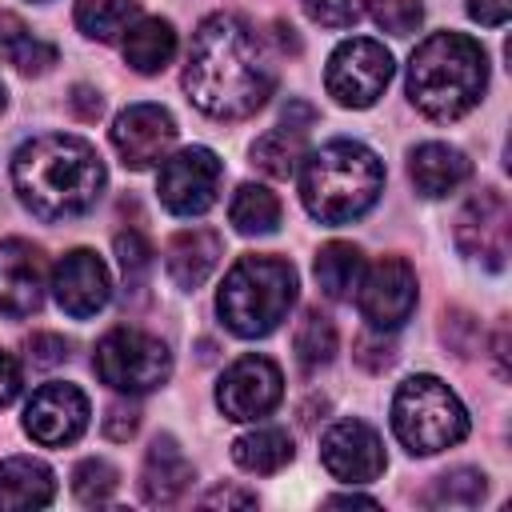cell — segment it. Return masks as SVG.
<instances>
[{"mask_svg":"<svg viewBox=\"0 0 512 512\" xmlns=\"http://www.w3.org/2000/svg\"><path fill=\"white\" fill-rule=\"evenodd\" d=\"M360 316L372 332H396L416 308V272L404 256H380L356 284Z\"/></svg>","mask_w":512,"mask_h":512,"instance_id":"30bf717a","label":"cell"},{"mask_svg":"<svg viewBox=\"0 0 512 512\" xmlns=\"http://www.w3.org/2000/svg\"><path fill=\"white\" fill-rule=\"evenodd\" d=\"M320 460H324L328 476H336L344 484H368L388 464L380 432L364 420H336L320 436Z\"/></svg>","mask_w":512,"mask_h":512,"instance_id":"5bb4252c","label":"cell"},{"mask_svg":"<svg viewBox=\"0 0 512 512\" xmlns=\"http://www.w3.org/2000/svg\"><path fill=\"white\" fill-rule=\"evenodd\" d=\"M48 264L44 252L20 236L0 240V312L8 316H32L44 304Z\"/></svg>","mask_w":512,"mask_h":512,"instance_id":"2e32d148","label":"cell"},{"mask_svg":"<svg viewBox=\"0 0 512 512\" xmlns=\"http://www.w3.org/2000/svg\"><path fill=\"white\" fill-rule=\"evenodd\" d=\"M372 20L388 36H412L424 20V4L420 0H372Z\"/></svg>","mask_w":512,"mask_h":512,"instance_id":"4dcf8cb0","label":"cell"},{"mask_svg":"<svg viewBox=\"0 0 512 512\" xmlns=\"http://www.w3.org/2000/svg\"><path fill=\"white\" fill-rule=\"evenodd\" d=\"M356 360H360L368 372H384V368L396 360V348H392V340H384V332H380V336H360V340H356Z\"/></svg>","mask_w":512,"mask_h":512,"instance_id":"e575fe53","label":"cell"},{"mask_svg":"<svg viewBox=\"0 0 512 512\" xmlns=\"http://www.w3.org/2000/svg\"><path fill=\"white\" fill-rule=\"evenodd\" d=\"M296 160H304V128L300 124L284 120L252 144V164L272 180H288L296 172Z\"/></svg>","mask_w":512,"mask_h":512,"instance_id":"d4e9b609","label":"cell"},{"mask_svg":"<svg viewBox=\"0 0 512 512\" xmlns=\"http://www.w3.org/2000/svg\"><path fill=\"white\" fill-rule=\"evenodd\" d=\"M192 484V464L180 452V444L172 436H156L148 456H144V472H140V496L156 508L176 504Z\"/></svg>","mask_w":512,"mask_h":512,"instance_id":"ffe728a7","label":"cell"},{"mask_svg":"<svg viewBox=\"0 0 512 512\" xmlns=\"http://www.w3.org/2000/svg\"><path fill=\"white\" fill-rule=\"evenodd\" d=\"M140 16L136 0H76V28L88 40H116L120 32H128V24Z\"/></svg>","mask_w":512,"mask_h":512,"instance_id":"4316f807","label":"cell"},{"mask_svg":"<svg viewBox=\"0 0 512 512\" xmlns=\"http://www.w3.org/2000/svg\"><path fill=\"white\" fill-rule=\"evenodd\" d=\"M228 220L240 236H272L280 228V200L264 184H240L228 204Z\"/></svg>","mask_w":512,"mask_h":512,"instance_id":"484cf974","label":"cell"},{"mask_svg":"<svg viewBox=\"0 0 512 512\" xmlns=\"http://www.w3.org/2000/svg\"><path fill=\"white\" fill-rule=\"evenodd\" d=\"M296 268L280 256H240L220 292H216V312L228 332L256 340L268 336L284 324L288 308L296 304Z\"/></svg>","mask_w":512,"mask_h":512,"instance_id":"5b68a950","label":"cell"},{"mask_svg":"<svg viewBox=\"0 0 512 512\" xmlns=\"http://www.w3.org/2000/svg\"><path fill=\"white\" fill-rule=\"evenodd\" d=\"M136 428H140L136 404H112V408H108V416H104V436H108V440H128Z\"/></svg>","mask_w":512,"mask_h":512,"instance_id":"d590c367","label":"cell"},{"mask_svg":"<svg viewBox=\"0 0 512 512\" xmlns=\"http://www.w3.org/2000/svg\"><path fill=\"white\" fill-rule=\"evenodd\" d=\"M392 52L380 40L368 36H352L344 40L324 68V88L340 108H372L388 80H392Z\"/></svg>","mask_w":512,"mask_h":512,"instance_id":"ba28073f","label":"cell"},{"mask_svg":"<svg viewBox=\"0 0 512 512\" xmlns=\"http://www.w3.org/2000/svg\"><path fill=\"white\" fill-rule=\"evenodd\" d=\"M4 100H8V96H4V84H0V108H4Z\"/></svg>","mask_w":512,"mask_h":512,"instance_id":"ee69618b","label":"cell"},{"mask_svg":"<svg viewBox=\"0 0 512 512\" xmlns=\"http://www.w3.org/2000/svg\"><path fill=\"white\" fill-rule=\"evenodd\" d=\"M8 60H12L24 76H44V72L56 64V48H52V44H44L40 36L24 32V36L16 40V48L8 52Z\"/></svg>","mask_w":512,"mask_h":512,"instance_id":"836d02e7","label":"cell"},{"mask_svg":"<svg viewBox=\"0 0 512 512\" xmlns=\"http://www.w3.org/2000/svg\"><path fill=\"white\" fill-rule=\"evenodd\" d=\"M324 504H328V508H352V504H360V508H376V500H372V496H360V492H340V496H328Z\"/></svg>","mask_w":512,"mask_h":512,"instance_id":"7bdbcfd3","label":"cell"},{"mask_svg":"<svg viewBox=\"0 0 512 512\" xmlns=\"http://www.w3.org/2000/svg\"><path fill=\"white\" fill-rule=\"evenodd\" d=\"M176 56V28L160 16H140L124 32V60L140 76H156L172 64Z\"/></svg>","mask_w":512,"mask_h":512,"instance_id":"7402d4cb","label":"cell"},{"mask_svg":"<svg viewBox=\"0 0 512 512\" xmlns=\"http://www.w3.org/2000/svg\"><path fill=\"white\" fill-rule=\"evenodd\" d=\"M56 496V476L44 460L8 456L0 460V512H28L44 508Z\"/></svg>","mask_w":512,"mask_h":512,"instance_id":"44dd1931","label":"cell"},{"mask_svg":"<svg viewBox=\"0 0 512 512\" xmlns=\"http://www.w3.org/2000/svg\"><path fill=\"white\" fill-rule=\"evenodd\" d=\"M52 292H56V304L76 316V320H88L96 316L108 296H112V280H108V268L104 260L92 252V248H72L56 272H52Z\"/></svg>","mask_w":512,"mask_h":512,"instance_id":"e0dca14e","label":"cell"},{"mask_svg":"<svg viewBox=\"0 0 512 512\" xmlns=\"http://www.w3.org/2000/svg\"><path fill=\"white\" fill-rule=\"evenodd\" d=\"M292 348H296V360L304 368H324L336 356V324L320 308H308L292 332Z\"/></svg>","mask_w":512,"mask_h":512,"instance_id":"f1b7e54d","label":"cell"},{"mask_svg":"<svg viewBox=\"0 0 512 512\" xmlns=\"http://www.w3.org/2000/svg\"><path fill=\"white\" fill-rule=\"evenodd\" d=\"M28 348H32V360H36V364H60V360H68V340L48 336V332L32 336Z\"/></svg>","mask_w":512,"mask_h":512,"instance_id":"f35d334b","label":"cell"},{"mask_svg":"<svg viewBox=\"0 0 512 512\" xmlns=\"http://www.w3.org/2000/svg\"><path fill=\"white\" fill-rule=\"evenodd\" d=\"M204 508H252L256 504V492H244V488H212L200 496Z\"/></svg>","mask_w":512,"mask_h":512,"instance_id":"ab89813d","label":"cell"},{"mask_svg":"<svg viewBox=\"0 0 512 512\" xmlns=\"http://www.w3.org/2000/svg\"><path fill=\"white\" fill-rule=\"evenodd\" d=\"M92 368L112 392L144 396V392H156L160 384H168L172 352H168V344L160 336L120 324V328L100 336V344L92 352Z\"/></svg>","mask_w":512,"mask_h":512,"instance_id":"52a82bcc","label":"cell"},{"mask_svg":"<svg viewBox=\"0 0 512 512\" xmlns=\"http://www.w3.org/2000/svg\"><path fill=\"white\" fill-rule=\"evenodd\" d=\"M220 176H224V168L212 148H204V144L180 148L176 156L160 160V184H156L160 204L172 216H204L216 204Z\"/></svg>","mask_w":512,"mask_h":512,"instance_id":"9c48e42d","label":"cell"},{"mask_svg":"<svg viewBox=\"0 0 512 512\" xmlns=\"http://www.w3.org/2000/svg\"><path fill=\"white\" fill-rule=\"evenodd\" d=\"M488 88V56L464 32H432L408 60V100L428 120H460Z\"/></svg>","mask_w":512,"mask_h":512,"instance_id":"3957f363","label":"cell"},{"mask_svg":"<svg viewBox=\"0 0 512 512\" xmlns=\"http://www.w3.org/2000/svg\"><path fill=\"white\" fill-rule=\"evenodd\" d=\"M360 272H364V256L356 244L332 240L316 252V284L328 300H348L360 284Z\"/></svg>","mask_w":512,"mask_h":512,"instance_id":"cb8c5ba5","label":"cell"},{"mask_svg":"<svg viewBox=\"0 0 512 512\" xmlns=\"http://www.w3.org/2000/svg\"><path fill=\"white\" fill-rule=\"evenodd\" d=\"M468 16L484 28H500L512 16V0H468Z\"/></svg>","mask_w":512,"mask_h":512,"instance_id":"8d00e7d4","label":"cell"},{"mask_svg":"<svg viewBox=\"0 0 512 512\" xmlns=\"http://www.w3.org/2000/svg\"><path fill=\"white\" fill-rule=\"evenodd\" d=\"M300 8L308 12V20H316L320 28H352L368 0H300Z\"/></svg>","mask_w":512,"mask_h":512,"instance_id":"d6a6232c","label":"cell"},{"mask_svg":"<svg viewBox=\"0 0 512 512\" xmlns=\"http://www.w3.org/2000/svg\"><path fill=\"white\" fill-rule=\"evenodd\" d=\"M484 492H488V476L480 468H452L432 480V488L424 492V504L428 508H472L484 500Z\"/></svg>","mask_w":512,"mask_h":512,"instance_id":"83f0119b","label":"cell"},{"mask_svg":"<svg viewBox=\"0 0 512 512\" xmlns=\"http://www.w3.org/2000/svg\"><path fill=\"white\" fill-rule=\"evenodd\" d=\"M392 432L412 456H432L468 436V412L440 376H408L392 396Z\"/></svg>","mask_w":512,"mask_h":512,"instance_id":"8992f818","label":"cell"},{"mask_svg":"<svg viewBox=\"0 0 512 512\" xmlns=\"http://www.w3.org/2000/svg\"><path fill=\"white\" fill-rule=\"evenodd\" d=\"M272 88L276 64L264 36L240 12L204 16L184 64L188 100L212 120H244L268 104Z\"/></svg>","mask_w":512,"mask_h":512,"instance_id":"6da1fadb","label":"cell"},{"mask_svg":"<svg viewBox=\"0 0 512 512\" xmlns=\"http://www.w3.org/2000/svg\"><path fill=\"white\" fill-rule=\"evenodd\" d=\"M176 144V120L160 104H132L112 124V148L128 168H152Z\"/></svg>","mask_w":512,"mask_h":512,"instance_id":"9a60e30c","label":"cell"},{"mask_svg":"<svg viewBox=\"0 0 512 512\" xmlns=\"http://www.w3.org/2000/svg\"><path fill=\"white\" fill-rule=\"evenodd\" d=\"M508 232L512 208L496 188H480V196H472L456 216V248L492 272L508 264Z\"/></svg>","mask_w":512,"mask_h":512,"instance_id":"7c38bea8","label":"cell"},{"mask_svg":"<svg viewBox=\"0 0 512 512\" xmlns=\"http://www.w3.org/2000/svg\"><path fill=\"white\" fill-rule=\"evenodd\" d=\"M220 252H224V244H220V236L212 228H184V232H176L168 240L164 268H168V276H172V284L180 292H196L216 272Z\"/></svg>","mask_w":512,"mask_h":512,"instance_id":"ac0fdd59","label":"cell"},{"mask_svg":"<svg viewBox=\"0 0 512 512\" xmlns=\"http://www.w3.org/2000/svg\"><path fill=\"white\" fill-rule=\"evenodd\" d=\"M384 192V164L360 140H328L300 164V200L320 224L364 216Z\"/></svg>","mask_w":512,"mask_h":512,"instance_id":"277c9868","label":"cell"},{"mask_svg":"<svg viewBox=\"0 0 512 512\" xmlns=\"http://www.w3.org/2000/svg\"><path fill=\"white\" fill-rule=\"evenodd\" d=\"M284 396V376L268 356H240L224 368L220 384H216V404L228 420H260L268 416Z\"/></svg>","mask_w":512,"mask_h":512,"instance_id":"8fae6325","label":"cell"},{"mask_svg":"<svg viewBox=\"0 0 512 512\" xmlns=\"http://www.w3.org/2000/svg\"><path fill=\"white\" fill-rule=\"evenodd\" d=\"M292 456H296L292 436H288L284 428H272V424L252 428V432L236 436V444H232V460H236L244 472H256V476H272V472H280Z\"/></svg>","mask_w":512,"mask_h":512,"instance_id":"603a6c76","label":"cell"},{"mask_svg":"<svg viewBox=\"0 0 512 512\" xmlns=\"http://www.w3.org/2000/svg\"><path fill=\"white\" fill-rule=\"evenodd\" d=\"M116 260H120V272H124V284L128 288H140L148 268H152V248L140 232H120L116 236Z\"/></svg>","mask_w":512,"mask_h":512,"instance_id":"1f68e13d","label":"cell"},{"mask_svg":"<svg viewBox=\"0 0 512 512\" xmlns=\"http://www.w3.org/2000/svg\"><path fill=\"white\" fill-rule=\"evenodd\" d=\"M104 160L80 136L44 132L16 148L12 184L20 204L40 220L84 216L104 192Z\"/></svg>","mask_w":512,"mask_h":512,"instance_id":"7a4b0ae2","label":"cell"},{"mask_svg":"<svg viewBox=\"0 0 512 512\" xmlns=\"http://www.w3.org/2000/svg\"><path fill=\"white\" fill-rule=\"evenodd\" d=\"M28 28H24V20L20 16H12V12H0V56L8 60V52L16 48V40L24 36Z\"/></svg>","mask_w":512,"mask_h":512,"instance_id":"b9f144b4","label":"cell"},{"mask_svg":"<svg viewBox=\"0 0 512 512\" xmlns=\"http://www.w3.org/2000/svg\"><path fill=\"white\" fill-rule=\"evenodd\" d=\"M40 4H44V0H40Z\"/></svg>","mask_w":512,"mask_h":512,"instance_id":"f6af8a7d","label":"cell"},{"mask_svg":"<svg viewBox=\"0 0 512 512\" xmlns=\"http://www.w3.org/2000/svg\"><path fill=\"white\" fill-rule=\"evenodd\" d=\"M116 484H120V472H116L108 460H100V456L80 460L76 472H72V492H76V500L88 504V508L108 504V500L116 496Z\"/></svg>","mask_w":512,"mask_h":512,"instance_id":"f546056e","label":"cell"},{"mask_svg":"<svg viewBox=\"0 0 512 512\" xmlns=\"http://www.w3.org/2000/svg\"><path fill=\"white\" fill-rule=\"evenodd\" d=\"M408 176H412V184H416L420 196L440 200V196L456 192V188L472 176V164H468V156H464L460 148H452V144H444V140H428V144L412 148V156H408Z\"/></svg>","mask_w":512,"mask_h":512,"instance_id":"d6986e66","label":"cell"},{"mask_svg":"<svg viewBox=\"0 0 512 512\" xmlns=\"http://www.w3.org/2000/svg\"><path fill=\"white\" fill-rule=\"evenodd\" d=\"M88 428V396L76 384H40L24 408V432L44 448H64Z\"/></svg>","mask_w":512,"mask_h":512,"instance_id":"4fadbf2b","label":"cell"},{"mask_svg":"<svg viewBox=\"0 0 512 512\" xmlns=\"http://www.w3.org/2000/svg\"><path fill=\"white\" fill-rule=\"evenodd\" d=\"M72 108L80 112V120H96V116L104 112V100H100V92L76 84V88H72Z\"/></svg>","mask_w":512,"mask_h":512,"instance_id":"60d3db41","label":"cell"},{"mask_svg":"<svg viewBox=\"0 0 512 512\" xmlns=\"http://www.w3.org/2000/svg\"><path fill=\"white\" fill-rule=\"evenodd\" d=\"M20 388H24V372H20L16 356L0 348V408L12 404V400L20 396Z\"/></svg>","mask_w":512,"mask_h":512,"instance_id":"74e56055","label":"cell"}]
</instances>
